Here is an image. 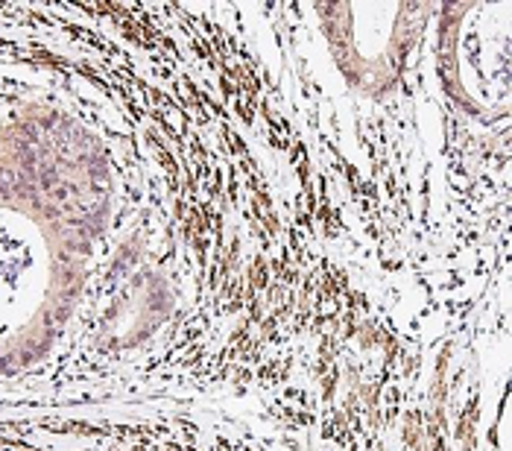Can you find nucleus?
<instances>
[{
  "mask_svg": "<svg viewBox=\"0 0 512 451\" xmlns=\"http://www.w3.org/2000/svg\"><path fill=\"white\" fill-rule=\"evenodd\" d=\"M439 82L457 109L495 123L510 112V3L439 6Z\"/></svg>",
  "mask_w": 512,
  "mask_h": 451,
  "instance_id": "f03ea898",
  "label": "nucleus"
},
{
  "mask_svg": "<svg viewBox=\"0 0 512 451\" xmlns=\"http://www.w3.org/2000/svg\"><path fill=\"white\" fill-rule=\"evenodd\" d=\"M434 3H319V27L343 80L366 97H384L401 82Z\"/></svg>",
  "mask_w": 512,
  "mask_h": 451,
  "instance_id": "7ed1b4c3",
  "label": "nucleus"
},
{
  "mask_svg": "<svg viewBox=\"0 0 512 451\" xmlns=\"http://www.w3.org/2000/svg\"><path fill=\"white\" fill-rule=\"evenodd\" d=\"M112 208L109 150L77 115L33 103L0 123V375L59 340Z\"/></svg>",
  "mask_w": 512,
  "mask_h": 451,
  "instance_id": "f257e3e1",
  "label": "nucleus"
}]
</instances>
